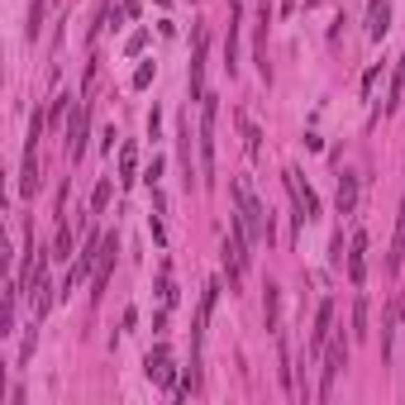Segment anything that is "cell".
<instances>
[{
    "mask_svg": "<svg viewBox=\"0 0 405 405\" xmlns=\"http://www.w3.org/2000/svg\"><path fill=\"white\" fill-rule=\"evenodd\" d=\"M263 305H267V329H272V334H281V286H272V281H267V300H263Z\"/></svg>",
    "mask_w": 405,
    "mask_h": 405,
    "instance_id": "9a60e30c",
    "label": "cell"
},
{
    "mask_svg": "<svg viewBox=\"0 0 405 405\" xmlns=\"http://www.w3.org/2000/svg\"><path fill=\"white\" fill-rule=\"evenodd\" d=\"M53 258H72V224L57 219V234H53Z\"/></svg>",
    "mask_w": 405,
    "mask_h": 405,
    "instance_id": "2e32d148",
    "label": "cell"
},
{
    "mask_svg": "<svg viewBox=\"0 0 405 405\" xmlns=\"http://www.w3.org/2000/svg\"><path fill=\"white\" fill-rule=\"evenodd\" d=\"M239 134H243V148H248V158H263V129H258L248 115H239Z\"/></svg>",
    "mask_w": 405,
    "mask_h": 405,
    "instance_id": "5bb4252c",
    "label": "cell"
},
{
    "mask_svg": "<svg viewBox=\"0 0 405 405\" xmlns=\"http://www.w3.org/2000/svg\"><path fill=\"white\" fill-rule=\"evenodd\" d=\"M281 182H286V191H291V205H296V219H300V224L320 215V196L310 191V182L300 177L296 167H286V172H281Z\"/></svg>",
    "mask_w": 405,
    "mask_h": 405,
    "instance_id": "7a4b0ae2",
    "label": "cell"
},
{
    "mask_svg": "<svg viewBox=\"0 0 405 405\" xmlns=\"http://www.w3.org/2000/svg\"><path fill=\"white\" fill-rule=\"evenodd\" d=\"M86 134H91V105L81 101L72 115H67V158L81 162V153H86Z\"/></svg>",
    "mask_w": 405,
    "mask_h": 405,
    "instance_id": "277c9868",
    "label": "cell"
},
{
    "mask_svg": "<svg viewBox=\"0 0 405 405\" xmlns=\"http://www.w3.org/2000/svg\"><path fill=\"white\" fill-rule=\"evenodd\" d=\"M148 81H153V62H143V67H138V72H134V86H138V91H143Z\"/></svg>",
    "mask_w": 405,
    "mask_h": 405,
    "instance_id": "d4e9b609",
    "label": "cell"
},
{
    "mask_svg": "<svg viewBox=\"0 0 405 405\" xmlns=\"http://www.w3.org/2000/svg\"><path fill=\"white\" fill-rule=\"evenodd\" d=\"M215 296H219V281H205V291H200V310H196V329H191V344H196V348H200V339H205V324H210Z\"/></svg>",
    "mask_w": 405,
    "mask_h": 405,
    "instance_id": "30bf717a",
    "label": "cell"
},
{
    "mask_svg": "<svg viewBox=\"0 0 405 405\" xmlns=\"http://www.w3.org/2000/svg\"><path fill=\"white\" fill-rule=\"evenodd\" d=\"M119 172H124V182H134V148L129 143L119 148Z\"/></svg>",
    "mask_w": 405,
    "mask_h": 405,
    "instance_id": "7402d4cb",
    "label": "cell"
},
{
    "mask_svg": "<svg viewBox=\"0 0 405 405\" xmlns=\"http://www.w3.org/2000/svg\"><path fill=\"white\" fill-rule=\"evenodd\" d=\"M43 10H48V0H34V5H29V38H38V29H43Z\"/></svg>",
    "mask_w": 405,
    "mask_h": 405,
    "instance_id": "d6986e66",
    "label": "cell"
},
{
    "mask_svg": "<svg viewBox=\"0 0 405 405\" xmlns=\"http://www.w3.org/2000/svg\"><path fill=\"white\" fill-rule=\"evenodd\" d=\"M334 200H339V215H353V210H358V172H339Z\"/></svg>",
    "mask_w": 405,
    "mask_h": 405,
    "instance_id": "8fae6325",
    "label": "cell"
},
{
    "mask_svg": "<svg viewBox=\"0 0 405 405\" xmlns=\"http://www.w3.org/2000/svg\"><path fill=\"white\" fill-rule=\"evenodd\" d=\"M72 115V96H57L53 105H48V124H57V119H67Z\"/></svg>",
    "mask_w": 405,
    "mask_h": 405,
    "instance_id": "44dd1931",
    "label": "cell"
},
{
    "mask_svg": "<svg viewBox=\"0 0 405 405\" xmlns=\"http://www.w3.org/2000/svg\"><path fill=\"white\" fill-rule=\"evenodd\" d=\"M362 253H367V234L358 229L353 243H348V281H353V286H362V281H367V258H362Z\"/></svg>",
    "mask_w": 405,
    "mask_h": 405,
    "instance_id": "9c48e42d",
    "label": "cell"
},
{
    "mask_svg": "<svg viewBox=\"0 0 405 405\" xmlns=\"http://www.w3.org/2000/svg\"><path fill=\"white\" fill-rule=\"evenodd\" d=\"M158 291H162V305H172V300H177V286H172V277H167V272H162Z\"/></svg>",
    "mask_w": 405,
    "mask_h": 405,
    "instance_id": "603a6c76",
    "label": "cell"
},
{
    "mask_svg": "<svg viewBox=\"0 0 405 405\" xmlns=\"http://www.w3.org/2000/svg\"><path fill=\"white\" fill-rule=\"evenodd\" d=\"M405 101V53H401V72H396V86H391V101H386V110H396Z\"/></svg>",
    "mask_w": 405,
    "mask_h": 405,
    "instance_id": "ffe728a7",
    "label": "cell"
},
{
    "mask_svg": "<svg viewBox=\"0 0 405 405\" xmlns=\"http://www.w3.org/2000/svg\"><path fill=\"white\" fill-rule=\"evenodd\" d=\"M115 253H119V239H115V234H105V243H101V263H96V291H91L96 300L105 296V286H110V272H115Z\"/></svg>",
    "mask_w": 405,
    "mask_h": 405,
    "instance_id": "52a82bcc",
    "label": "cell"
},
{
    "mask_svg": "<svg viewBox=\"0 0 405 405\" xmlns=\"http://www.w3.org/2000/svg\"><path fill=\"white\" fill-rule=\"evenodd\" d=\"M405 315V296L396 291V296L386 300V320H381V358H391V344H396V324H401Z\"/></svg>",
    "mask_w": 405,
    "mask_h": 405,
    "instance_id": "ba28073f",
    "label": "cell"
},
{
    "mask_svg": "<svg viewBox=\"0 0 405 405\" xmlns=\"http://www.w3.org/2000/svg\"><path fill=\"white\" fill-rule=\"evenodd\" d=\"M110 196H115V182H110V177H101V182H96V191H91V210H96V215L110 205Z\"/></svg>",
    "mask_w": 405,
    "mask_h": 405,
    "instance_id": "e0dca14e",
    "label": "cell"
},
{
    "mask_svg": "<svg viewBox=\"0 0 405 405\" xmlns=\"http://www.w3.org/2000/svg\"><path fill=\"white\" fill-rule=\"evenodd\" d=\"M377 77H381V67H367V72H362V96H372V86H377Z\"/></svg>",
    "mask_w": 405,
    "mask_h": 405,
    "instance_id": "cb8c5ba5",
    "label": "cell"
},
{
    "mask_svg": "<svg viewBox=\"0 0 405 405\" xmlns=\"http://www.w3.org/2000/svg\"><path fill=\"white\" fill-rule=\"evenodd\" d=\"M234 196H239V219H243V229H248V239L253 243H272L277 239V234H272V215L258 205L253 186H248V182H234Z\"/></svg>",
    "mask_w": 405,
    "mask_h": 405,
    "instance_id": "6da1fadb",
    "label": "cell"
},
{
    "mask_svg": "<svg viewBox=\"0 0 405 405\" xmlns=\"http://www.w3.org/2000/svg\"><path fill=\"white\" fill-rule=\"evenodd\" d=\"M205 53H210V34L196 29V53H191V96H205Z\"/></svg>",
    "mask_w": 405,
    "mask_h": 405,
    "instance_id": "5b68a950",
    "label": "cell"
},
{
    "mask_svg": "<svg viewBox=\"0 0 405 405\" xmlns=\"http://www.w3.org/2000/svg\"><path fill=\"white\" fill-rule=\"evenodd\" d=\"M353 334H358V339H367V334H372V329H367V296L353 300Z\"/></svg>",
    "mask_w": 405,
    "mask_h": 405,
    "instance_id": "ac0fdd59",
    "label": "cell"
},
{
    "mask_svg": "<svg viewBox=\"0 0 405 405\" xmlns=\"http://www.w3.org/2000/svg\"><path fill=\"white\" fill-rule=\"evenodd\" d=\"M386 29H391V5L367 0V38H386Z\"/></svg>",
    "mask_w": 405,
    "mask_h": 405,
    "instance_id": "7c38bea8",
    "label": "cell"
},
{
    "mask_svg": "<svg viewBox=\"0 0 405 405\" xmlns=\"http://www.w3.org/2000/svg\"><path fill=\"white\" fill-rule=\"evenodd\" d=\"M143 367H148V381H158L162 391H177V377H172V353L162 348V344L148 353V362H143Z\"/></svg>",
    "mask_w": 405,
    "mask_h": 405,
    "instance_id": "8992f818",
    "label": "cell"
},
{
    "mask_svg": "<svg viewBox=\"0 0 405 405\" xmlns=\"http://www.w3.org/2000/svg\"><path fill=\"white\" fill-rule=\"evenodd\" d=\"M329 329H334V300H324L320 315H315V334H310L315 353H324V344H329Z\"/></svg>",
    "mask_w": 405,
    "mask_h": 405,
    "instance_id": "4fadbf2b",
    "label": "cell"
},
{
    "mask_svg": "<svg viewBox=\"0 0 405 405\" xmlns=\"http://www.w3.org/2000/svg\"><path fill=\"white\" fill-rule=\"evenodd\" d=\"M348 367V344L344 339H329L324 344V377H320V401H329L334 396V381H339V372Z\"/></svg>",
    "mask_w": 405,
    "mask_h": 405,
    "instance_id": "3957f363",
    "label": "cell"
}]
</instances>
